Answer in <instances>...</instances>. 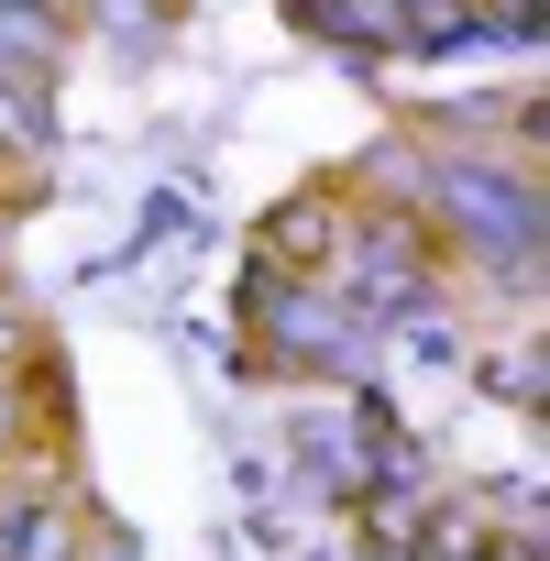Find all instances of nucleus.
<instances>
[{"instance_id":"obj_1","label":"nucleus","mask_w":550,"mask_h":561,"mask_svg":"<svg viewBox=\"0 0 550 561\" xmlns=\"http://www.w3.org/2000/svg\"><path fill=\"white\" fill-rule=\"evenodd\" d=\"M242 353L253 375H386L375 364V331L331 298V275H287V264H242Z\"/></svg>"},{"instance_id":"obj_2","label":"nucleus","mask_w":550,"mask_h":561,"mask_svg":"<svg viewBox=\"0 0 550 561\" xmlns=\"http://www.w3.org/2000/svg\"><path fill=\"white\" fill-rule=\"evenodd\" d=\"M0 561H89V484L67 462L0 473Z\"/></svg>"},{"instance_id":"obj_3","label":"nucleus","mask_w":550,"mask_h":561,"mask_svg":"<svg viewBox=\"0 0 550 561\" xmlns=\"http://www.w3.org/2000/svg\"><path fill=\"white\" fill-rule=\"evenodd\" d=\"M287 23L353 67H397L408 56V0H287Z\"/></svg>"},{"instance_id":"obj_4","label":"nucleus","mask_w":550,"mask_h":561,"mask_svg":"<svg viewBox=\"0 0 550 561\" xmlns=\"http://www.w3.org/2000/svg\"><path fill=\"white\" fill-rule=\"evenodd\" d=\"M331 231H342V187H309V198H287V209H264V220H253V264H287V275H320Z\"/></svg>"},{"instance_id":"obj_5","label":"nucleus","mask_w":550,"mask_h":561,"mask_svg":"<svg viewBox=\"0 0 550 561\" xmlns=\"http://www.w3.org/2000/svg\"><path fill=\"white\" fill-rule=\"evenodd\" d=\"M67 45H78L67 0H0V78H34V89H56Z\"/></svg>"},{"instance_id":"obj_6","label":"nucleus","mask_w":550,"mask_h":561,"mask_svg":"<svg viewBox=\"0 0 550 561\" xmlns=\"http://www.w3.org/2000/svg\"><path fill=\"white\" fill-rule=\"evenodd\" d=\"M473 386H484L495 408L539 419V397H550V364H539V320H517V331H473Z\"/></svg>"},{"instance_id":"obj_7","label":"nucleus","mask_w":550,"mask_h":561,"mask_svg":"<svg viewBox=\"0 0 550 561\" xmlns=\"http://www.w3.org/2000/svg\"><path fill=\"white\" fill-rule=\"evenodd\" d=\"M67 23H89L111 56H154L176 34V0H67Z\"/></svg>"},{"instance_id":"obj_8","label":"nucleus","mask_w":550,"mask_h":561,"mask_svg":"<svg viewBox=\"0 0 550 561\" xmlns=\"http://www.w3.org/2000/svg\"><path fill=\"white\" fill-rule=\"evenodd\" d=\"M56 154V89L0 78V165H45Z\"/></svg>"},{"instance_id":"obj_9","label":"nucleus","mask_w":550,"mask_h":561,"mask_svg":"<svg viewBox=\"0 0 550 561\" xmlns=\"http://www.w3.org/2000/svg\"><path fill=\"white\" fill-rule=\"evenodd\" d=\"M23 353H34V331H23V309H12V298H0V375H12Z\"/></svg>"}]
</instances>
